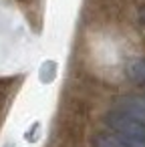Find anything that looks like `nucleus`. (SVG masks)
I'll return each instance as SVG.
<instances>
[{"label": "nucleus", "instance_id": "obj_4", "mask_svg": "<svg viewBox=\"0 0 145 147\" xmlns=\"http://www.w3.org/2000/svg\"><path fill=\"white\" fill-rule=\"evenodd\" d=\"M129 75H131L135 81H139V83L145 85V61H135V63L129 67Z\"/></svg>", "mask_w": 145, "mask_h": 147}, {"label": "nucleus", "instance_id": "obj_5", "mask_svg": "<svg viewBox=\"0 0 145 147\" xmlns=\"http://www.w3.org/2000/svg\"><path fill=\"white\" fill-rule=\"evenodd\" d=\"M141 20H143V22H145V6H143V8H141Z\"/></svg>", "mask_w": 145, "mask_h": 147}, {"label": "nucleus", "instance_id": "obj_2", "mask_svg": "<svg viewBox=\"0 0 145 147\" xmlns=\"http://www.w3.org/2000/svg\"><path fill=\"white\" fill-rule=\"evenodd\" d=\"M93 147H145V143L123 137L119 133H97L93 137Z\"/></svg>", "mask_w": 145, "mask_h": 147}, {"label": "nucleus", "instance_id": "obj_1", "mask_svg": "<svg viewBox=\"0 0 145 147\" xmlns=\"http://www.w3.org/2000/svg\"><path fill=\"white\" fill-rule=\"evenodd\" d=\"M105 123L111 127V131L145 143V121H141L129 113H123V111H113V113L105 115Z\"/></svg>", "mask_w": 145, "mask_h": 147}, {"label": "nucleus", "instance_id": "obj_3", "mask_svg": "<svg viewBox=\"0 0 145 147\" xmlns=\"http://www.w3.org/2000/svg\"><path fill=\"white\" fill-rule=\"evenodd\" d=\"M119 111L129 113V115L145 121V99H141V97H121L119 99Z\"/></svg>", "mask_w": 145, "mask_h": 147}]
</instances>
